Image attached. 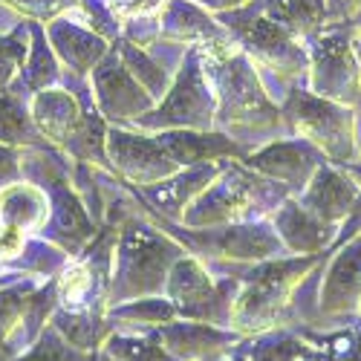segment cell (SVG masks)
<instances>
[{
  "label": "cell",
  "instance_id": "cell-1",
  "mask_svg": "<svg viewBox=\"0 0 361 361\" xmlns=\"http://www.w3.org/2000/svg\"><path fill=\"white\" fill-rule=\"evenodd\" d=\"M183 249L139 223H128L113 257V300H136L165 286Z\"/></svg>",
  "mask_w": 361,
  "mask_h": 361
},
{
  "label": "cell",
  "instance_id": "cell-2",
  "mask_svg": "<svg viewBox=\"0 0 361 361\" xmlns=\"http://www.w3.org/2000/svg\"><path fill=\"white\" fill-rule=\"evenodd\" d=\"M205 67H212L217 78V116L223 125L246 130L278 122V110L266 99L252 64L243 55H237L234 49L223 55H208Z\"/></svg>",
  "mask_w": 361,
  "mask_h": 361
},
{
  "label": "cell",
  "instance_id": "cell-3",
  "mask_svg": "<svg viewBox=\"0 0 361 361\" xmlns=\"http://www.w3.org/2000/svg\"><path fill=\"white\" fill-rule=\"evenodd\" d=\"M212 122H214V93L205 81L202 52L191 47L165 102L157 110H147L142 118H136V125L154 130H208Z\"/></svg>",
  "mask_w": 361,
  "mask_h": 361
},
{
  "label": "cell",
  "instance_id": "cell-4",
  "mask_svg": "<svg viewBox=\"0 0 361 361\" xmlns=\"http://www.w3.org/2000/svg\"><path fill=\"white\" fill-rule=\"evenodd\" d=\"M310 260H269L246 278V289L231 304V324L246 329L272 326L281 307L286 304L289 286L304 275ZM228 324V326H231Z\"/></svg>",
  "mask_w": 361,
  "mask_h": 361
},
{
  "label": "cell",
  "instance_id": "cell-5",
  "mask_svg": "<svg viewBox=\"0 0 361 361\" xmlns=\"http://www.w3.org/2000/svg\"><path fill=\"white\" fill-rule=\"evenodd\" d=\"M168 298L176 310V315H183L188 321H202V324H231V304L234 295H228V283L217 286L208 272L191 257H179L165 281Z\"/></svg>",
  "mask_w": 361,
  "mask_h": 361
},
{
  "label": "cell",
  "instance_id": "cell-6",
  "mask_svg": "<svg viewBox=\"0 0 361 361\" xmlns=\"http://www.w3.org/2000/svg\"><path fill=\"white\" fill-rule=\"evenodd\" d=\"M286 122L307 145L321 147L326 157L347 159L350 157V113L336 107L333 102L310 96V93H292L283 107Z\"/></svg>",
  "mask_w": 361,
  "mask_h": 361
},
{
  "label": "cell",
  "instance_id": "cell-7",
  "mask_svg": "<svg viewBox=\"0 0 361 361\" xmlns=\"http://www.w3.org/2000/svg\"><path fill=\"white\" fill-rule=\"evenodd\" d=\"M231 38L243 44L246 52H252L257 61L272 67L278 73H298L304 70V52L295 47L292 35L283 32L278 23H272L263 12H255V4L246 9H234L223 18Z\"/></svg>",
  "mask_w": 361,
  "mask_h": 361
},
{
  "label": "cell",
  "instance_id": "cell-8",
  "mask_svg": "<svg viewBox=\"0 0 361 361\" xmlns=\"http://www.w3.org/2000/svg\"><path fill=\"white\" fill-rule=\"evenodd\" d=\"M269 194V183H260L246 173H228L223 183H217L212 191L200 194V200L188 208L183 217L191 228L200 226H220V223H237L252 217V205L257 208Z\"/></svg>",
  "mask_w": 361,
  "mask_h": 361
},
{
  "label": "cell",
  "instance_id": "cell-9",
  "mask_svg": "<svg viewBox=\"0 0 361 361\" xmlns=\"http://www.w3.org/2000/svg\"><path fill=\"white\" fill-rule=\"evenodd\" d=\"M93 90L99 113L113 122H130V118H142L147 110H154V96L128 73L116 49L93 67Z\"/></svg>",
  "mask_w": 361,
  "mask_h": 361
},
{
  "label": "cell",
  "instance_id": "cell-10",
  "mask_svg": "<svg viewBox=\"0 0 361 361\" xmlns=\"http://www.w3.org/2000/svg\"><path fill=\"white\" fill-rule=\"evenodd\" d=\"M104 147L116 165V171L128 176L133 185H157L162 179L176 173V162L165 154L159 139L136 136L128 130H110L104 139Z\"/></svg>",
  "mask_w": 361,
  "mask_h": 361
},
{
  "label": "cell",
  "instance_id": "cell-11",
  "mask_svg": "<svg viewBox=\"0 0 361 361\" xmlns=\"http://www.w3.org/2000/svg\"><path fill=\"white\" fill-rule=\"evenodd\" d=\"M159 32L171 41L191 44L208 55H223L231 49L226 29L220 23H214L200 6H194L191 0H168L165 12H162Z\"/></svg>",
  "mask_w": 361,
  "mask_h": 361
},
{
  "label": "cell",
  "instance_id": "cell-12",
  "mask_svg": "<svg viewBox=\"0 0 361 361\" xmlns=\"http://www.w3.org/2000/svg\"><path fill=\"white\" fill-rule=\"evenodd\" d=\"M194 243H200L205 252H214L220 257L234 260H263L281 252L278 231H269L266 226H226L212 231H191Z\"/></svg>",
  "mask_w": 361,
  "mask_h": 361
},
{
  "label": "cell",
  "instance_id": "cell-13",
  "mask_svg": "<svg viewBox=\"0 0 361 361\" xmlns=\"http://www.w3.org/2000/svg\"><path fill=\"white\" fill-rule=\"evenodd\" d=\"M249 165L275 183L289 188H304L318 171V154L307 142H275L249 157Z\"/></svg>",
  "mask_w": 361,
  "mask_h": 361
},
{
  "label": "cell",
  "instance_id": "cell-14",
  "mask_svg": "<svg viewBox=\"0 0 361 361\" xmlns=\"http://www.w3.org/2000/svg\"><path fill=\"white\" fill-rule=\"evenodd\" d=\"M47 41L52 47V52L61 58V61L75 73H93V67L107 55V44L102 35H96L93 29H84L78 23H73L70 18H55L44 26Z\"/></svg>",
  "mask_w": 361,
  "mask_h": 361
},
{
  "label": "cell",
  "instance_id": "cell-15",
  "mask_svg": "<svg viewBox=\"0 0 361 361\" xmlns=\"http://www.w3.org/2000/svg\"><path fill=\"white\" fill-rule=\"evenodd\" d=\"M29 113H32V122L41 130V136L47 139V145L64 147V150H67L70 139L75 136V130L81 125V116H84L75 96L61 87H49V90L35 93Z\"/></svg>",
  "mask_w": 361,
  "mask_h": 361
},
{
  "label": "cell",
  "instance_id": "cell-16",
  "mask_svg": "<svg viewBox=\"0 0 361 361\" xmlns=\"http://www.w3.org/2000/svg\"><path fill=\"white\" fill-rule=\"evenodd\" d=\"M159 341L179 361H214L220 353H226V347H231L234 336H226L214 324H202V321L194 324L168 321L159 329Z\"/></svg>",
  "mask_w": 361,
  "mask_h": 361
},
{
  "label": "cell",
  "instance_id": "cell-17",
  "mask_svg": "<svg viewBox=\"0 0 361 361\" xmlns=\"http://www.w3.org/2000/svg\"><path fill=\"white\" fill-rule=\"evenodd\" d=\"M159 145L165 154L176 162V168H194L202 162H214L217 157L237 154V145L223 133H205V130H162Z\"/></svg>",
  "mask_w": 361,
  "mask_h": 361
},
{
  "label": "cell",
  "instance_id": "cell-18",
  "mask_svg": "<svg viewBox=\"0 0 361 361\" xmlns=\"http://www.w3.org/2000/svg\"><path fill=\"white\" fill-rule=\"evenodd\" d=\"M49 220V197L41 185L18 179L0 188V223H12L23 231H41Z\"/></svg>",
  "mask_w": 361,
  "mask_h": 361
},
{
  "label": "cell",
  "instance_id": "cell-19",
  "mask_svg": "<svg viewBox=\"0 0 361 361\" xmlns=\"http://www.w3.org/2000/svg\"><path fill=\"white\" fill-rule=\"evenodd\" d=\"M29 55H26V64L18 75V81L12 84V93H18L23 99V90L26 93H41V90H49L58 84L61 73H58V55L52 52L47 32H44V23H29Z\"/></svg>",
  "mask_w": 361,
  "mask_h": 361
},
{
  "label": "cell",
  "instance_id": "cell-20",
  "mask_svg": "<svg viewBox=\"0 0 361 361\" xmlns=\"http://www.w3.org/2000/svg\"><path fill=\"white\" fill-rule=\"evenodd\" d=\"M275 228L292 252L315 255L326 243V223L315 217L304 202H286L275 217Z\"/></svg>",
  "mask_w": 361,
  "mask_h": 361
},
{
  "label": "cell",
  "instance_id": "cell-21",
  "mask_svg": "<svg viewBox=\"0 0 361 361\" xmlns=\"http://www.w3.org/2000/svg\"><path fill=\"white\" fill-rule=\"evenodd\" d=\"M315 90L321 96H350L353 67L347 61V44L338 35H326L315 49Z\"/></svg>",
  "mask_w": 361,
  "mask_h": 361
},
{
  "label": "cell",
  "instance_id": "cell-22",
  "mask_svg": "<svg viewBox=\"0 0 361 361\" xmlns=\"http://www.w3.org/2000/svg\"><path fill=\"white\" fill-rule=\"evenodd\" d=\"M353 197H355V188L341 179L336 171L329 168H318L312 173V179L307 183V194H304V205L315 217H321L324 223L341 217L347 208L353 205Z\"/></svg>",
  "mask_w": 361,
  "mask_h": 361
},
{
  "label": "cell",
  "instance_id": "cell-23",
  "mask_svg": "<svg viewBox=\"0 0 361 361\" xmlns=\"http://www.w3.org/2000/svg\"><path fill=\"white\" fill-rule=\"evenodd\" d=\"M0 145L12 147H47V139L32 122V113L12 90L0 93Z\"/></svg>",
  "mask_w": 361,
  "mask_h": 361
},
{
  "label": "cell",
  "instance_id": "cell-24",
  "mask_svg": "<svg viewBox=\"0 0 361 361\" xmlns=\"http://www.w3.org/2000/svg\"><path fill=\"white\" fill-rule=\"evenodd\" d=\"M32 292H35V283L20 278L0 289V361L15 358V341L23 326V315Z\"/></svg>",
  "mask_w": 361,
  "mask_h": 361
},
{
  "label": "cell",
  "instance_id": "cell-25",
  "mask_svg": "<svg viewBox=\"0 0 361 361\" xmlns=\"http://www.w3.org/2000/svg\"><path fill=\"white\" fill-rule=\"evenodd\" d=\"M217 173V168L214 165H208V162H202V165H194V168H188L185 173H179V176H168V179H162V183H157V185H147L145 188V194L154 200L157 205H165V212H176V208H183L194 194H202V188L212 183V176Z\"/></svg>",
  "mask_w": 361,
  "mask_h": 361
},
{
  "label": "cell",
  "instance_id": "cell-26",
  "mask_svg": "<svg viewBox=\"0 0 361 361\" xmlns=\"http://www.w3.org/2000/svg\"><path fill=\"white\" fill-rule=\"evenodd\" d=\"M260 12L292 38L310 35L321 20V0H263Z\"/></svg>",
  "mask_w": 361,
  "mask_h": 361
},
{
  "label": "cell",
  "instance_id": "cell-27",
  "mask_svg": "<svg viewBox=\"0 0 361 361\" xmlns=\"http://www.w3.org/2000/svg\"><path fill=\"white\" fill-rule=\"evenodd\" d=\"M58 333H61L73 347L90 353L102 344V338L107 336L104 329V321H102V312H70V310H61L58 307L52 312V321H49Z\"/></svg>",
  "mask_w": 361,
  "mask_h": 361
},
{
  "label": "cell",
  "instance_id": "cell-28",
  "mask_svg": "<svg viewBox=\"0 0 361 361\" xmlns=\"http://www.w3.org/2000/svg\"><path fill=\"white\" fill-rule=\"evenodd\" d=\"M358 266H361V246L344 252L336 260L333 272H329V278H326V286L321 292V307L324 310H341L353 300V292H355V283H358V278H353V275L358 272Z\"/></svg>",
  "mask_w": 361,
  "mask_h": 361
},
{
  "label": "cell",
  "instance_id": "cell-29",
  "mask_svg": "<svg viewBox=\"0 0 361 361\" xmlns=\"http://www.w3.org/2000/svg\"><path fill=\"white\" fill-rule=\"evenodd\" d=\"M12 361H96L90 353L73 347L52 324L44 326V333L35 338V344L23 350L20 355H15Z\"/></svg>",
  "mask_w": 361,
  "mask_h": 361
},
{
  "label": "cell",
  "instance_id": "cell-30",
  "mask_svg": "<svg viewBox=\"0 0 361 361\" xmlns=\"http://www.w3.org/2000/svg\"><path fill=\"white\" fill-rule=\"evenodd\" d=\"M29 23H18L9 35L0 38V93L12 90L29 55Z\"/></svg>",
  "mask_w": 361,
  "mask_h": 361
},
{
  "label": "cell",
  "instance_id": "cell-31",
  "mask_svg": "<svg viewBox=\"0 0 361 361\" xmlns=\"http://www.w3.org/2000/svg\"><path fill=\"white\" fill-rule=\"evenodd\" d=\"M107 355L113 361H179L173 358L159 336L154 338H139V336H110L107 338Z\"/></svg>",
  "mask_w": 361,
  "mask_h": 361
},
{
  "label": "cell",
  "instance_id": "cell-32",
  "mask_svg": "<svg viewBox=\"0 0 361 361\" xmlns=\"http://www.w3.org/2000/svg\"><path fill=\"white\" fill-rule=\"evenodd\" d=\"M118 58H122V64L128 67V73L147 90L150 96H162L165 93L168 75H165V70L147 52H142L133 44H122V49H118Z\"/></svg>",
  "mask_w": 361,
  "mask_h": 361
},
{
  "label": "cell",
  "instance_id": "cell-33",
  "mask_svg": "<svg viewBox=\"0 0 361 361\" xmlns=\"http://www.w3.org/2000/svg\"><path fill=\"white\" fill-rule=\"evenodd\" d=\"M18 269H29V272L35 275H55L61 272V269L67 266V255L64 249H55L49 243H44V240H38V243H26L20 257L15 260Z\"/></svg>",
  "mask_w": 361,
  "mask_h": 361
},
{
  "label": "cell",
  "instance_id": "cell-34",
  "mask_svg": "<svg viewBox=\"0 0 361 361\" xmlns=\"http://www.w3.org/2000/svg\"><path fill=\"white\" fill-rule=\"evenodd\" d=\"M312 350L292 336H275L252 347L249 361H310Z\"/></svg>",
  "mask_w": 361,
  "mask_h": 361
},
{
  "label": "cell",
  "instance_id": "cell-35",
  "mask_svg": "<svg viewBox=\"0 0 361 361\" xmlns=\"http://www.w3.org/2000/svg\"><path fill=\"white\" fill-rule=\"evenodd\" d=\"M4 6L15 9L18 15H23L26 20L32 23H49L55 18H64L70 15L73 9H78L81 0H0Z\"/></svg>",
  "mask_w": 361,
  "mask_h": 361
},
{
  "label": "cell",
  "instance_id": "cell-36",
  "mask_svg": "<svg viewBox=\"0 0 361 361\" xmlns=\"http://www.w3.org/2000/svg\"><path fill=\"white\" fill-rule=\"evenodd\" d=\"M116 315L122 318H130V321H142V324H168L176 318V310L171 300H162V298H142V300H133L128 307H118Z\"/></svg>",
  "mask_w": 361,
  "mask_h": 361
},
{
  "label": "cell",
  "instance_id": "cell-37",
  "mask_svg": "<svg viewBox=\"0 0 361 361\" xmlns=\"http://www.w3.org/2000/svg\"><path fill=\"white\" fill-rule=\"evenodd\" d=\"M168 0H107V9L118 18H147L159 12Z\"/></svg>",
  "mask_w": 361,
  "mask_h": 361
},
{
  "label": "cell",
  "instance_id": "cell-38",
  "mask_svg": "<svg viewBox=\"0 0 361 361\" xmlns=\"http://www.w3.org/2000/svg\"><path fill=\"white\" fill-rule=\"evenodd\" d=\"M26 246V231L12 226V223H0V260L15 263Z\"/></svg>",
  "mask_w": 361,
  "mask_h": 361
},
{
  "label": "cell",
  "instance_id": "cell-39",
  "mask_svg": "<svg viewBox=\"0 0 361 361\" xmlns=\"http://www.w3.org/2000/svg\"><path fill=\"white\" fill-rule=\"evenodd\" d=\"M20 150L12 145H0V188H6L9 183H18L20 176Z\"/></svg>",
  "mask_w": 361,
  "mask_h": 361
},
{
  "label": "cell",
  "instance_id": "cell-40",
  "mask_svg": "<svg viewBox=\"0 0 361 361\" xmlns=\"http://www.w3.org/2000/svg\"><path fill=\"white\" fill-rule=\"evenodd\" d=\"M191 4H200V6L214 9V12H226V9H237V6L249 4V0H191Z\"/></svg>",
  "mask_w": 361,
  "mask_h": 361
},
{
  "label": "cell",
  "instance_id": "cell-41",
  "mask_svg": "<svg viewBox=\"0 0 361 361\" xmlns=\"http://www.w3.org/2000/svg\"><path fill=\"white\" fill-rule=\"evenodd\" d=\"M15 281H18V275H0V289L9 286V283H15Z\"/></svg>",
  "mask_w": 361,
  "mask_h": 361
},
{
  "label": "cell",
  "instance_id": "cell-42",
  "mask_svg": "<svg viewBox=\"0 0 361 361\" xmlns=\"http://www.w3.org/2000/svg\"><path fill=\"white\" fill-rule=\"evenodd\" d=\"M96 361H113V358H110L107 353H99V355H96Z\"/></svg>",
  "mask_w": 361,
  "mask_h": 361
},
{
  "label": "cell",
  "instance_id": "cell-43",
  "mask_svg": "<svg viewBox=\"0 0 361 361\" xmlns=\"http://www.w3.org/2000/svg\"><path fill=\"white\" fill-rule=\"evenodd\" d=\"M0 275H6V263L4 260H0Z\"/></svg>",
  "mask_w": 361,
  "mask_h": 361
},
{
  "label": "cell",
  "instance_id": "cell-44",
  "mask_svg": "<svg viewBox=\"0 0 361 361\" xmlns=\"http://www.w3.org/2000/svg\"><path fill=\"white\" fill-rule=\"evenodd\" d=\"M231 361H249V358H231Z\"/></svg>",
  "mask_w": 361,
  "mask_h": 361
}]
</instances>
